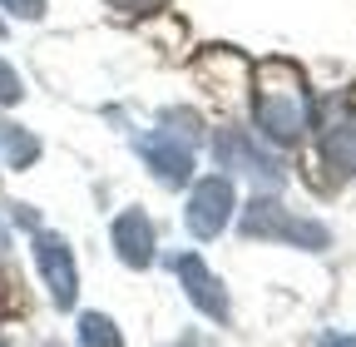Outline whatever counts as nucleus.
Returning <instances> with one entry per match:
<instances>
[{
    "label": "nucleus",
    "instance_id": "1",
    "mask_svg": "<svg viewBox=\"0 0 356 347\" xmlns=\"http://www.w3.org/2000/svg\"><path fill=\"white\" fill-rule=\"evenodd\" d=\"M307 119H312V100H307L302 75L282 60L262 65L257 70V129L273 144H297Z\"/></svg>",
    "mask_w": 356,
    "mask_h": 347
},
{
    "label": "nucleus",
    "instance_id": "4",
    "mask_svg": "<svg viewBox=\"0 0 356 347\" xmlns=\"http://www.w3.org/2000/svg\"><path fill=\"white\" fill-rule=\"evenodd\" d=\"M35 263L44 273V288H50L55 308H70L79 293V273H74V253L60 233H35Z\"/></svg>",
    "mask_w": 356,
    "mask_h": 347
},
{
    "label": "nucleus",
    "instance_id": "12",
    "mask_svg": "<svg viewBox=\"0 0 356 347\" xmlns=\"http://www.w3.org/2000/svg\"><path fill=\"white\" fill-rule=\"evenodd\" d=\"M20 95H25V90H20V75L0 60V105H20Z\"/></svg>",
    "mask_w": 356,
    "mask_h": 347
},
{
    "label": "nucleus",
    "instance_id": "15",
    "mask_svg": "<svg viewBox=\"0 0 356 347\" xmlns=\"http://www.w3.org/2000/svg\"><path fill=\"white\" fill-rule=\"evenodd\" d=\"M317 347H356V337H341V332H327Z\"/></svg>",
    "mask_w": 356,
    "mask_h": 347
},
{
    "label": "nucleus",
    "instance_id": "14",
    "mask_svg": "<svg viewBox=\"0 0 356 347\" xmlns=\"http://www.w3.org/2000/svg\"><path fill=\"white\" fill-rule=\"evenodd\" d=\"M109 6L119 10V15H144V10H154L159 0H109Z\"/></svg>",
    "mask_w": 356,
    "mask_h": 347
},
{
    "label": "nucleus",
    "instance_id": "7",
    "mask_svg": "<svg viewBox=\"0 0 356 347\" xmlns=\"http://www.w3.org/2000/svg\"><path fill=\"white\" fill-rule=\"evenodd\" d=\"M178 278H184V288H188V298H193V308H203L213 323H228V293H222V283L203 268V258L198 253H184L178 258Z\"/></svg>",
    "mask_w": 356,
    "mask_h": 347
},
{
    "label": "nucleus",
    "instance_id": "13",
    "mask_svg": "<svg viewBox=\"0 0 356 347\" xmlns=\"http://www.w3.org/2000/svg\"><path fill=\"white\" fill-rule=\"evenodd\" d=\"M0 10H10L20 20H40L44 15V0H0Z\"/></svg>",
    "mask_w": 356,
    "mask_h": 347
},
{
    "label": "nucleus",
    "instance_id": "9",
    "mask_svg": "<svg viewBox=\"0 0 356 347\" xmlns=\"http://www.w3.org/2000/svg\"><path fill=\"white\" fill-rule=\"evenodd\" d=\"M322 159L337 169V174H356V119H332L322 129Z\"/></svg>",
    "mask_w": 356,
    "mask_h": 347
},
{
    "label": "nucleus",
    "instance_id": "16",
    "mask_svg": "<svg viewBox=\"0 0 356 347\" xmlns=\"http://www.w3.org/2000/svg\"><path fill=\"white\" fill-rule=\"evenodd\" d=\"M0 35H6V25H0Z\"/></svg>",
    "mask_w": 356,
    "mask_h": 347
},
{
    "label": "nucleus",
    "instance_id": "11",
    "mask_svg": "<svg viewBox=\"0 0 356 347\" xmlns=\"http://www.w3.org/2000/svg\"><path fill=\"white\" fill-rule=\"evenodd\" d=\"M79 347H124V337L104 313H84L79 318Z\"/></svg>",
    "mask_w": 356,
    "mask_h": 347
},
{
    "label": "nucleus",
    "instance_id": "10",
    "mask_svg": "<svg viewBox=\"0 0 356 347\" xmlns=\"http://www.w3.org/2000/svg\"><path fill=\"white\" fill-rule=\"evenodd\" d=\"M0 154H6L10 169H30L35 154H40V139L30 129H20V124H0Z\"/></svg>",
    "mask_w": 356,
    "mask_h": 347
},
{
    "label": "nucleus",
    "instance_id": "2",
    "mask_svg": "<svg viewBox=\"0 0 356 347\" xmlns=\"http://www.w3.org/2000/svg\"><path fill=\"white\" fill-rule=\"evenodd\" d=\"M243 233L248 238H277V243H297V248H327L332 233L322 224H312V219H297V213H287L277 199H252L243 208Z\"/></svg>",
    "mask_w": 356,
    "mask_h": 347
},
{
    "label": "nucleus",
    "instance_id": "5",
    "mask_svg": "<svg viewBox=\"0 0 356 347\" xmlns=\"http://www.w3.org/2000/svg\"><path fill=\"white\" fill-rule=\"evenodd\" d=\"M139 154H144V164L159 174V184H168V189H178V184L193 179V144L178 139V134H168V129L144 134V139H139Z\"/></svg>",
    "mask_w": 356,
    "mask_h": 347
},
{
    "label": "nucleus",
    "instance_id": "6",
    "mask_svg": "<svg viewBox=\"0 0 356 347\" xmlns=\"http://www.w3.org/2000/svg\"><path fill=\"white\" fill-rule=\"evenodd\" d=\"M218 164L222 169H243V174H252L257 184H282V164L267 154V149H257L243 129H218Z\"/></svg>",
    "mask_w": 356,
    "mask_h": 347
},
{
    "label": "nucleus",
    "instance_id": "8",
    "mask_svg": "<svg viewBox=\"0 0 356 347\" xmlns=\"http://www.w3.org/2000/svg\"><path fill=\"white\" fill-rule=\"evenodd\" d=\"M114 248L129 268H149L154 263V224L144 208H124L114 219Z\"/></svg>",
    "mask_w": 356,
    "mask_h": 347
},
{
    "label": "nucleus",
    "instance_id": "3",
    "mask_svg": "<svg viewBox=\"0 0 356 347\" xmlns=\"http://www.w3.org/2000/svg\"><path fill=\"white\" fill-rule=\"evenodd\" d=\"M184 219H188V233H193V238L222 233V229H228V219H233V184L222 179V174H213V179L193 184Z\"/></svg>",
    "mask_w": 356,
    "mask_h": 347
}]
</instances>
